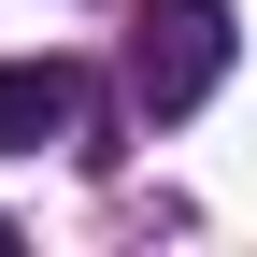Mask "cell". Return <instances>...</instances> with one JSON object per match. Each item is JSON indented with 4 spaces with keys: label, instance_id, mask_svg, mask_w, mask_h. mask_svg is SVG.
<instances>
[{
    "label": "cell",
    "instance_id": "cell-3",
    "mask_svg": "<svg viewBox=\"0 0 257 257\" xmlns=\"http://www.w3.org/2000/svg\"><path fill=\"white\" fill-rule=\"evenodd\" d=\"M0 243H15V214H0Z\"/></svg>",
    "mask_w": 257,
    "mask_h": 257
},
{
    "label": "cell",
    "instance_id": "cell-2",
    "mask_svg": "<svg viewBox=\"0 0 257 257\" xmlns=\"http://www.w3.org/2000/svg\"><path fill=\"white\" fill-rule=\"evenodd\" d=\"M86 128H100V86H86V57H0V157L86 143Z\"/></svg>",
    "mask_w": 257,
    "mask_h": 257
},
{
    "label": "cell",
    "instance_id": "cell-1",
    "mask_svg": "<svg viewBox=\"0 0 257 257\" xmlns=\"http://www.w3.org/2000/svg\"><path fill=\"white\" fill-rule=\"evenodd\" d=\"M229 43H243V29H229V0H157V15H143V43H128V100H143L157 128H172V114H200L214 86H229Z\"/></svg>",
    "mask_w": 257,
    "mask_h": 257
}]
</instances>
